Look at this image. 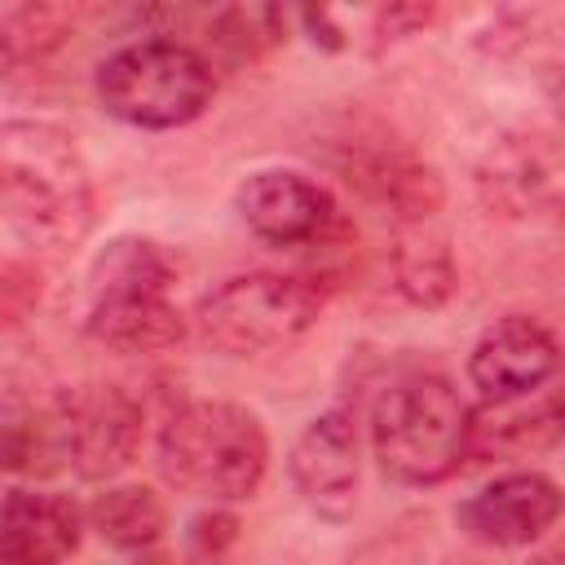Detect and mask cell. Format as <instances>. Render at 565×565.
<instances>
[{"label": "cell", "mask_w": 565, "mask_h": 565, "mask_svg": "<svg viewBox=\"0 0 565 565\" xmlns=\"http://www.w3.org/2000/svg\"><path fill=\"white\" fill-rule=\"evenodd\" d=\"M159 468L207 503H243L269 472V437L256 411L221 397H190L159 428Z\"/></svg>", "instance_id": "cell-2"}, {"label": "cell", "mask_w": 565, "mask_h": 565, "mask_svg": "<svg viewBox=\"0 0 565 565\" xmlns=\"http://www.w3.org/2000/svg\"><path fill=\"white\" fill-rule=\"evenodd\" d=\"M97 102L110 119L128 128H185L194 124L216 93L212 62L181 40H132L102 57L93 75Z\"/></svg>", "instance_id": "cell-4"}, {"label": "cell", "mask_w": 565, "mask_h": 565, "mask_svg": "<svg viewBox=\"0 0 565 565\" xmlns=\"http://www.w3.org/2000/svg\"><path fill=\"white\" fill-rule=\"evenodd\" d=\"M88 340L115 353H168L185 340V318L172 296H137V300H88L84 309Z\"/></svg>", "instance_id": "cell-15"}, {"label": "cell", "mask_w": 565, "mask_h": 565, "mask_svg": "<svg viewBox=\"0 0 565 565\" xmlns=\"http://www.w3.org/2000/svg\"><path fill=\"white\" fill-rule=\"evenodd\" d=\"M84 516L102 543H110L115 552H132V556L150 552L168 530V512H163L159 494L146 486H106L84 508Z\"/></svg>", "instance_id": "cell-17"}, {"label": "cell", "mask_w": 565, "mask_h": 565, "mask_svg": "<svg viewBox=\"0 0 565 565\" xmlns=\"http://www.w3.org/2000/svg\"><path fill=\"white\" fill-rule=\"evenodd\" d=\"M84 521L66 494L13 486L0 512V565H62L79 547Z\"/></svg>", "instance_id": "cell-13"}, {"label": "cell", "mask_w": 565, "mask_h": 565, "mask_svg": "<svg viewBox=\"0 0 565 565\" xmlns=\"http://www.w3.org/2000/svg\"><path fill=\"white\" fill-rule=\"evenodd\" d=\"M358 472H362L358 411L349 402H335L322 415H313L291 441L287 477L313 516L344 521L358 508Z\"/></svg>", "instance_id": "cell-9"}, {"label": "cell", "mask_w": 565, "mask_h": 565, "mask_svg": "<svg viewBox=\"0 0 565 565\" xmlns=\"http://www.w3.org/2000/svg\"><path fill=\"white\" fill-rule=\"evenodd\" d=\"M539 565H565V556H561V561H539Z\"/></svg>", "instance_id": "cell-26"}, {"label": "cell", "mask_w": 565, "mask_h": 565, "mask_svg": "<svg viewBox=\"0 0 565 565\" xmlns=\"http://www.w3.org/2000/svg\"><path fill=\"white\" fill-rule=\"evenodd\" d=\"M234 539H238V521H234V512H225L221 503H212V512H203V516L190 521L185 547H190V556H194L199 565H212V561L225 556V547H230Z\"/></svg>", "instance_id": "cell-20"}, {"label": "cell", "mask_w": 565, "mask_h": 565, "mask_svg": "<svg viewBox=\"0 0 565 565\" xmlns=\"http://www.w3.org/2000/svg\"><path fill=\"white\" fill-rule=\"evenodd\" d=\"M561 366L556 335L534 318H499L481 331V340L468 353V380L481 393L486 406H508L534 397Z\"/></svg>", "instance_id": "cell-12"}, {"label": "cell", "mask_w": 565, "mask_h": 565, "mask_svg": "<svg viewBox=\"0 0 565 565\" xmlns=\"http://www.w3.org/2000/svg\"><path fill=\"white\" fill-rule=\"evenodd\" d=\"M322 296L296 274H238L207 291L194 309L203 344L225 358H256L296 344L318 327Z\"/></svg>", "instance_id": "cell-5"}, {"label": "cell", "mask_w": 565, "mask_h": 565, "mask_svg": "<svg viewBox=\"0 0 565 565\" xmlns=\"http://www.w3.org/2000/svg\"><path fill=\"white\" fill-rule=\"evenodd\" d=\"M543 97H547V106L565 119V62H556V66L543 71Z\"/></svg>", "instance_id": "cell-24"}, {"label": "cell", "mask_w": 565, "mask_h": 565, "mask_svg": "<svg viewBox=\"0 0 565 565\" xmlns=\"http://www.w3.org/2000/svg\"><path fill=\"white\" fill-rule=\"evenodd\" d=\"M335 168H340L344 185H353L388 221L441 216L446 190H441L437 168L424 163L415 150H406L388 132H353V137H340Z\"/></svg>", "instance_id": "cell-8"}, {"label": "cell", "mask_w": 565, "mask_h": 565, "mask_svg": "<svg viewBox=\"0 0 565 565\" xmlns=\"http://www.w3.org/2000/svg\"><path fill=\"white\" fill-rule=\"evenodd\" d=\"M62 40H66V9L57 4H9L0 13V49L9 75L26 62L49 57Z\"/></svg>", "instance_id": "cell-18"}, {"label": "cell", "mask_w": 565, "mask_h": 565, "mask_svg": "<svg viewBox=\"0 0 565 565\" xmlns=\"http://www.w3.org/2000/svg\"><path fill=\"white\" fill-rule=\"evenodd\" d=\"M177 269L154 238L119 234L88 265V300H137V296H172Z\"/></svg>", "instance_id": "cell-16"}, {"label": "cell", "mask_w": 565, "mask_h": 565, "mask_svg": "<svg viewBox=\"0 0 565 565\" xmlns=\"http://www.w3.org/2000/svg\"><path fill=\"white\" fill-rule=\"evenodd\" d=\"M0 212L35 256H66L93 230V181L75 137L49 119H4Z\"/></svg>", "instance_id": "cell-1"}, {"label": "cell", "mask_w": 565, "mask_h": 565, "mask_svg": "<svg viewBox=\"0 0 565 565\" xmlns=\"http://www.w3.org/2000/svg\"><path fill=\"white\" fill-rule=\"evenodd\" d=\"M300 22L313 31L309 40H313V44H322V49H340V44H344V40H340V31L331 26V13H322V9H318V13H313V9H305V13H300Z\"/></svg>", "instance_id": "cell-23"}, {"label": "cell", "mask_w": 565, "mask_h": 565, "mask_svg": "<svg viewBox=\"0 0 565 565\" xmlns=\"http://www.w3.org/2000/svg\"><path fill=\"white\" fill-rule=\"evenodd\" d=\"M141 402L119 384H71L49 397V433L62 472L79 481H110L119 477L141 450Z\"/></svg>", "instance_id": "cell-6"}, {"label": "cell", "mask_w": 565, "mask_h": 565, "mask_svg": "<svg viewBox=\"0 0 565 565\" xmlns=\"http://www.w3.org/2000/svg\"><path fill=\"white\" fill-rule=\"evenodd\" d=\"M282 35H287V13L274 9V4H234V9H221V13L207 22V40H212L225 57H234V62L260 57V53L274 49Z\"/></svg>", "instance_id": "cell-19"}, {"label": "cell", "mask_w": 565, "mask_h": 565, "mask_svg": "<svg viewBox=\"0 0 565 565\" xmlns=\"http://www.w3.org/2000/svg\"><path fill=\"white\" fill-rule=\"evenodd\" d=\"M433 13H437L433 4H388V9H380V18H375V53L384 44H397L406 35H419L433 22Z\"/></svg>", "instance_id": "cell-22"}, {"label": "cell", "mask_w": 565, "mask_h": 565, "mask_svg": "<svg viewBox=\"0 0 565 565\" xmlns=\"http://www.w3.org/2000/svg\"><path fill=\"white\" fill-rule=\"evenodd\" d=\"M472 411L446 375L393 380L371 406V455L393 486H437L472 450Z\"/></svg>", "instance_id": "cell-3"}, {"label": "cell", "mask_w": 565, "mask_h": 565, "mask_svg": "<svg viewBox=\"0 0 565 565\" xmlns=\"http://www.w3.org/2000/svg\"><path fill=\"white\" fill-rule=\"evenodd\" d=\"M561 512H565L561 486L534 468H516L472 490L455 508V525L481 547H525L543 539Z\"/></svg>", "instance_id": "cell-11"}, {"label": "cell", "mask_w": 565, "mask_h": 565, "mask_svg": "<svg viewBox=\"0 0 565 565\" xmlns=\"http://www.w3.org/2000/svg\"><path fill=\"white\" fill-rule=\"evenodd\" d=\"M556 446H565V397H556Z\"/></svg>", "instance_id": "cell-25"}, {"label": "cell", "mask_w": 565, "mask_h": 565, "mask_svg": "<svg viewBox=\"0 0 565 565\" xmlns=\"http://www.w3.org/2000/svg\"><path fill=\"white\" fill-rule=\"evenodd\" d=\"M40 296V278L22 265V260H4L0 265V309H4V327H18L26 318V309H35Z\"/></svg>", "instance_id": "cell-21"}, {"label": "cell", "mask_w": 565, "mask_h": 565, "mask_svg": "<svg viewBox=\"0 0 565 565\" xmlns=\"http://www.w3.org/2000/svg\"><path fill=\"white\" fill-rule=\"evenodd\" d=\"M388 274H393L397 296L415 309H441L455 296L459 269H455V252H450V234H446L441 216L393 221Z\"/></svg>", "instance_id": "cell-14"}, {"label": "cell", "mask_w": 565, "mask_h": 565, "mask_svg": "<svg viewBox=\"0 0 565 565\" xmlns=\"http://www.w3.org/2000/svg\"><path fill=\"white\" fill-rule=\"evenodd\" d=\"M238 221L269 247H318L340 225L335 199L305 172L260 168L234 194Z\"/></svg>", "instance_id": "cell-10"}, {"label": "cell", "mask_w": 565, "mask_h": 565, "mask_svg": "<svg viewBox=\"0 0 565 565\" xmlns=\"http://www.w3.org/2000/svg\"><path fill=\"white\" fill-rule=\"evenodd\" d=\"M472 185L499 221H565V132H503L486 146Z\"/></svg>", "instance_id": "cell-7"}]
</instances>
